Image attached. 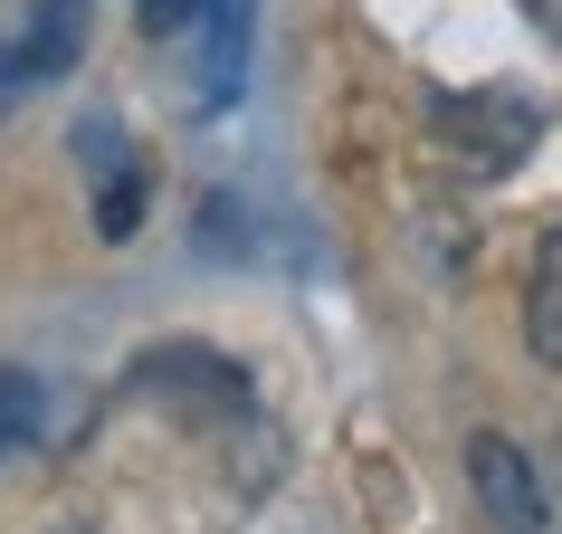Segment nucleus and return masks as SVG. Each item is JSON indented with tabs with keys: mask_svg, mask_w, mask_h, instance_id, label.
Masks as SVG:
<instances>
[{
	"mask_svg": "<svg viewBox=\"0 0 562 534\" xmlns=\"http://www.w3.org/2000/svg\"><path fill=\"white\" fill-rule=\"evenodd\" d=\"M429 144H439V163L448 173H468V181H496L505 163H525V144H533V105L515 87H448V96H429Z\"/></svg>",
	"mask_w": 562,
	"mask_h": 534,
	"instance_id": "f257e3e1",
	"label": "nucleus"
},
{
	"mask_svg": "<svg viewBox=\"0 0 562 534\" xmlns=\"http://www.w3.org/2000/svg\"><path fill=\"white\" fill-rule=\"evenodd\" d=\"M134 382H144L153 401H172L181 420H201V430H220V420L248 411V372L220 363L210 344H153V354L134 363Z\"/></svg>",
	"mask_w": 562,
	"mask_h": 534,
	"instance_id": "f03ea898",
	"label": "nucleus"
},
{
	"mask_svg": "<svg viewBox=\"0 0 562 534\" xmlns=\"http://www.w3.org/2000/svg\"><path fill=\"white\" fill-rule=\"evenodd\" d=\"M468 487H476V505H486L496 534H543V477L525 468V448L505 440V430H476L468 440Z\"/></svg>",
	"mask_w": 562,
	"mask_h": 534,
	"instance_id": "7ed1b4c3",
	"label": "nucleus"
},
{
	"mask_svg": "<svg viewBox=\"0 0 562 534\" xmlns=\"http://www.w3.org/2000/svg\"><path fill=\"white\" fill-rule=\"evenodd\" d=\"M87 20H95V0H38V10H30V30L10 38L20 96H30L38 77H67V67H77V48H87Z\"/></svg>",
	"mask_w": 562,
	"mask_h": 534,
	"instance_id": "20e7f679",
	"label": "nucleus"
},
{
	"mask_svg": "<svg viewBox=\"0 0 562 534\" xmlns=\"http://www.w3.org/2000/svg\"><path fill=\"white\" fill-rule=\"evenodd\" d=\"M525 344H533V363H553V372H562V230H543V248H533V277H525Z\"/></svg>",
	"mask_w": 562,
	"mask_h": 534,
	"instance_id": "39448f33",
	"label": "nucleus"
},
{
	"mask_svg": "<svg viewBox=\"0 0 562 534\" xmlns=\"http://www.w3.org/2000/svg\"><path fill=\"white\" fill-rule=\"evenodd\" d=\"M238 38H248V0H220V20H210V67H201V96H210V105L238 87V58H248Z\"/></svg>",
	"mask_w": 562,
	"mask_h": 534,
	"instance_id": "423d86ee",
	"label": "nucleus"
},
{
	"mask_svg": "<svg viewBox=\"0 0 562 534\" xmlns=\"http://www.w3.org/2000/svg\"><path fill=\"white\" fill-rule=\"evenodd\" d=\"M134 220H144V173H134V163H105V210H95V230L134 238Z\"/></svg>",
	"mask_w": 562,
	"mask_h": 534,
	"instance_id": "0eeeda50",
	"label": "nucleus"
},
{
	"mask_svg": "<svg viewBox=\"0 0 562 534\" xmlns=\"http://www.w3.org/2000/svg\"><path fill=\"white\" fill-rule=\"evenodd\" d=\"M30 430H38V382L0 363V458H10V448L30 440Z\"/></svg>",
	"mask_w": 562,
	"mask_h": 534,
	"instance_id": "6e6552de",
	"label": "nucleus"
},
{
	"mask_svg": "<svg viewBox=\"0 0 562 534\" xmlns=\"http://www.w3.org/2000/svg\"><path fill=\"white\" fill-rule=\"evenodd\" d=\"M201 0H134V20H144V38H172L181 20H191Z\"/></svg>",
	"mask_w": 562,
	"mask_h": 534,
	"instance_id": "1a4fd4ad",
	"label": "nucleus"
},
{
	"mask_svg": "<svg viewBox=\"0 0 562 534\" xmlns=\"http://www.w3.org/2000/svg\"><path fill=\"white\" fill-rule=\"evenodd\" d=\"M515 10H525L533 30H543V38H553V48H562V0H515Z\"/></svg>",
	"mask_w": 562,
	"mask_h": 534,
	"instance_id": "9d476101",
	"label": "nucleus"
},
{
	"mask_svg": "<svg viewBox=\"0 0 562 534\" xmlns=\"http://www.w3.org/2000/svg\"><path fill=\"white\" fill-rule=\"evenodd\" d=\"M67 534H105V525H67Z\"/></svg>",
	"mask_w": 562,
	"mask_h": 534,
	"instance_id": "9b49d317",
	"label": "nucleus"
}]
</instances>
